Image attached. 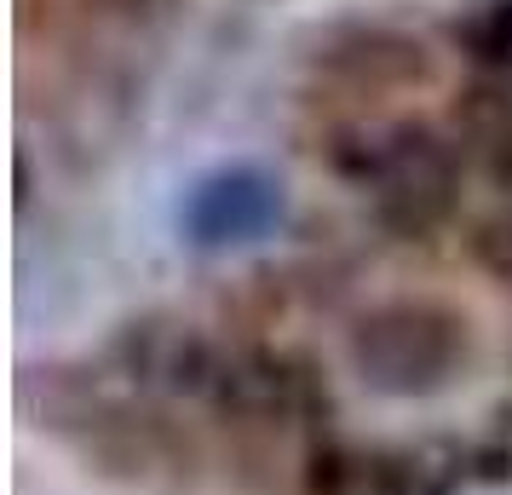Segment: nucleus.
Segmentation results:
<instances>
[{"instance_id": "f257e3e1", "label": "nucleus", "mask_w": 512, "mask_h": 495, "mask_svg": "<svg viewBox=\"0 0 512 495\" xmlns=\"http://www.w3.org/2000/svg\"><path fill=\"white\" fill-rule=\"evenodd\" d=\"M357 363L380 392H432L455 369V329L432 311H380L357 334Z\"/></svg>"}, {"instance_id": "f03ea898", "label": "nucleus", "mask_w": 512, "mask_h": 495, "mask_svg": "<svg viewBox=\"0 0 512 495\" xmlns=\"http://www.w3.org/2000/svg\"><path fill=\"white\" fill-rule=\"evenodd\" d=\"M282 219V190L259 167H219L185 196V236L196 248H248Z\"/></svg>"}, {"instance_id": "7ed1b4c3", "label": "nucleus", "mask_w": 512, "mask_h": 495, "mask_svg": "<svg viewBox=\"0 0 512 495\" xmlns=\"http://www.w3.org/2000/svg\"><path fill=\"white\" fill-rule=\"evenodd\" d=\"M478 58H484L501 81H512V0H495L489 18L478 24Z\"/></svg>"}]
</instances>
